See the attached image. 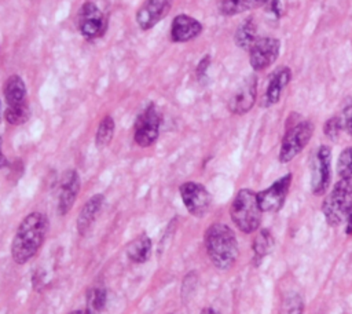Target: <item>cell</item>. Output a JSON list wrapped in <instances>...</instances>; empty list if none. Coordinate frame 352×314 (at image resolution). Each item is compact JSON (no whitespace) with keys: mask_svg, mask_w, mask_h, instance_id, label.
Wrapping results in <instances>:
<instances>
[{"mask_svg":"<svg viewBox=\"0 0 352 314\" xmlns=\"http://www.w3.org/2000/svg\"><path fill=\"white\" fill-rule=\"evenodd\" d=\"M48 230V219L41 212H32L19 223L12 242L11 256L15 263L23 264L32 259L41 247Z\"/></svg>","mask_w":352,"mask_h":314,"instance_id":"6da1fadb","label":"cell"},{"mask_svg":"<svg viewBox=\"0 0 352 314\" xmlns=\"http://www.w3.org/2000/svg\"><path fill=\"white\" fill-rule=\"evenodd\" d=\"M205 248L210 262L220 270H228L238 258V241L224 223H213L205 233Z\"/></svg>","mask_w":352,"mask_h":314,"instance_id":"7a4b0ae2","label":"cell"},{"mask_svg":"<svg viewBox=\"0 0 352 314\" xmlns=\"http://www.w3.org/2000/svg\"><path fill=\"white\" fill-rule=\"evenodd\" d=\"M230 215L234 224L243 233L256 231L260 227L261 215H263V209L258 204L257 193L249 189L239 190L231 202Z\"/></svg>","mask_w":352,"mask_h":314,"instance_id":"3957f363","label":"cell"},{"mask_svg":"<svg viewBox=\"0 0 352 314\" xmlns=\"http://www.w3.org/2000/svg\"><path fill=\"white\" fill-rule=\"evenodd\" d=\"M352 211V180L340 179L322 204V212L327 224L336 227L345 222Z\"/></svg>","mask_w":352,"mask_h":314,"instance_id":"277c9868","label":"cell"},{"mask_svg":"<svg viewBox=\"0 0 352 314\" xmlns=\"http://www.w3.org/2000/svg\"><path fill=\"white\" fill-rule=\"evenodd\" d=\"M312 134H314V124L308 120L298 121L292 127H289L280 143L279 161L280 163L292 161L308 145L309 139L312 138Z\"/></svg>","mask_w":352,"mask_h":314,"instance_id":"5b68a950","label":"cell"},{"mask_svg":"<svg viewBox=\"0 0 352 314\" xmlns=\"http://www.w3.org/2000/svg\"><path fill=\"white\" fill-rule=\"evenodd\" d=\"M161 125V116L154 103H148L136 117L135 120V142L142 146L147 147L151 146L160 134Z\"/></svg>","mask_w":352,"mask_h":314,"instance_id":"8992f818","label":"cell"},{"mask_svg":"<svg viewBox=\"0 0 352 314\" xmlns=\"http://www.w3.org/2000/svg\"><path fill=\"white\" fill-rule=\"evenodd\" d=\"M77 26L87 40L102 37L107 29V21L100 8L92 3H84L77 12Z\"/></svg>","mask_w":352,"mask_h":314,"instance_id":"52a82bcc","label":"cell"},{"mask_svg":"<svg viewBox=\"0 0 352 314\" xmlns=\"http://www.w3.org/2000/svg\"><path fill=\"white\" fill-rule=\"evenodd\" d=\"M331 179V150L322 145L318 147L311 167V189L315 196H322L329 190Z\"/></svg>","mask_w":352,"mask_h":314,"instance_id":"ba28073f","label":"cell"},{"mask_svg":"<svg viewBox=\"0 0 352 314\" xmlns=\"http://www.w3.org/2000/svg\"><path fill=\"white\" fill-rule=\"evenodd\" d=\"M179 191L184 207L192 216L201 218L209 211L212 197L204 185L197 182H184Z\"/></svg>","mask_w":352,"mask_h":314,"instance_id":"9c48e42d","label":"cell"},{"mask_svg":"<svg viewBox=\"0 0 352 314\" xmlns=\"http://www.w3.org/2000/svg\"><path fill=\"white\" fill-rule=\"evenodd\" d=\"M280 41L275 37H260L249 51V61L256 72L270 67L279 55Z\"/></svg>","mask_w":352,"mask_h":314,"instance_id":"30bf717a","label":"cell"},{"mask_svg":"<svg viewBox=\"0 0 352 314\" xmlns=\"http://www.w3.org/2000/svg\"><path fill=\"white\" fill-rule=\"evenodd\" d=\"M292 185V174H286L278 180H275L270 187L257 193L258 204L263 212H276L279 211L286 200L287 191Z\"/></svg>","mask_w":352,"mask_h":314,"instance_id":"8fae6325","label":"cell"},{"mask_svg":"<svg viewBox=\"0 0 352 314\" xmlns=\"http://www.w3.org/2000/svg\"><path fill=\"white\" fill-rule=\"evenodd\" d=\"M173 0H144L136 11V23L142 30H148L162 21L170 11Z\"/></svg>","mask_w":352,"mask_h":314,"instance_id":"7c38bea8","label":"cell"},{"mask_svg":"<svg viewBox=\"0 0 352 314\" xmlns=\"http://www.w3.org/2000/svg\"><path fill=\"white\" fill-rule=\"evenodd\" d=\"M80 191V178L76 169H67L62 174L58 191V213L66 215L73 207Z\"/></svg>","mask_w":352,"mask_h":314,"instance_id":"4fadbf2b","label":"cell"},{"mask_svg":"<svg viewBox=\"0 0 352 314\" xmlns=\"http://www.w3.org/2000/svg\"><path fill=\"white\" fill-rule=\"evenodd\" d=\"M257 95V78L256 76H249L243 84L236 90L228 102V109L234 114L248 113L254 102Z\"/></svg>","mask_w":352,"mask_h":314,"instance_id":"5bb4252c","label":"cell"},{"mask_svg":"<svg viewBox=\"0 0 352 314\" xmlns=\"http://www.w3.org/2000/svg\"><path fill=\"white\" fill-rule=\"evenodd\" d=\"M201 32H202V23L199 21L186 14H180V15H176L172 21L170 40L173 43H186L199 36Z\"/></svg>","mask_w":352,"mask_h":314,"instance_id":"9a60e30c","label":"cell"},{"mask_svg":"<svg viewBox=\"0 0 352 314\" xmlns=\"http://www.w3.org/2000/svg\"><path fill=\"white\" fill-rule=\"evenodd\" d=\"M290 78H292V72L289 67H280L279 70H276L268 81L267 90L263 96V106L270 107V106L278 103V101L280 99V95H282L285 87L289 84Z\"/></svg>","mask_w":352,"mask_h":314,"instance_id":"2e32d148","label":"cell"},{"mask_svg":"<svg viewBox=\"0 0 352 314\" xmlns=\"http://www.w3.org/2000/svg\"><path fill=\"white\" fill-rule=\"evenodd\" d=\"M103 202H104L103 194H95L80 209L77 216V231L80 236H84L88 231L96 215L99 213Z\"/></svg>","mask_w":352,"mask_h":314,"instance_id":"e0dca14e","label":"cell"},{"mask_svg":"<svg viewBox=\"0 0 352 314\" xmlns=\"http://www.w3.org/2000/svg\"><path fill=\"white\" fill-rule=\"evenodd\" d=\"M3 94L7 106L18 105L26 101V87L23 80L18 74H11L3 85Z\"/></svg>","mask_w":352,"mask_h":314,"instance_id":"ac0fdd59","label":"cell"},{"mask_svg":"<svg viewBox=\"0 0 352 314\" xmlns=\"http://www.w3.org/2000/svg\"><path fill=\"white\" fill-rule=\"evenodd\" d=\"M258 33H257V26L252 18L245 19L235 30V44L246 51H250V48L256 44L258 40Z\"/></svg>","mask_w":352,"mask_h":314,"instance_id":"d6986e66","label":"cell"},{"mask_svg":"<svg viewBox=\"0 0 352 314\" xmlns=\"http://www.w3.org/2000/svg\"><path fill=\"white\" fill-rule=\"evenodd\" d=\"M125 252L131 262L144 263L148 260V258L151 255V240L146 234H142V236L133 238L126 245Z\"/></svg>","mask_w":352,"mask_h":314,"instance_id":"ffe728a7","label":"cell"},{"mask_svg":"<svg viewBox=\"0 0 352 314\" xmlns=\"http://www.w3.org/2000/svg\"><path fill=\"white\" fill-rule=\"evenodd\" d=\"M267 0H219L217 8L221 15L232 17L249 10L263 7Z\"/></svg>","mask_w":352,"mask_h":314,"instance_id":"44dd1931","label":"cell"},{"mask_svg":"<svg viewBox=\"0 0 352 314\" xmlns=\"http://www.w3.org/2000/svg\"><path fill=\"white\" fill-rule=\"evenodd\" d=\"M275 241L272 234L270 233V230L263 229L257 233V236L253 240L252 244V249H253V259L256 262V264H258L274 248Z\"/></svg>","mask_w":352,"mask_h":314,"instance_id":"7402d4cb","label":"cell"},{"mask_svg":"<svg viewBox=\"0 0 352 314\" xmlns=\"http://www.w3.org/2000/svg\"><path fill=\"white\" fill-rule=\"evenodd\" d=\"M107 293L103 288L94 286L88 289L85 296V311L88 314H100L106 306Z\"/></svg>","mask_w":352,"mask_h":314,"instance_id":"603a6c76","label":"cell"},{"mask_svg":"<svg viewBox=\"0 0 352 314\" xmlns=\"http://www.w3.org/2000/svg\"><path fill=\"white\" fill-rule=\"evenodd\" d=\"M114 128H116V124H114V120L111 116H104L100 120V123L98 125L96 136H95V143L99 149L106 147L111 142L113 135H114Z\"/></svg>","mask_w":352,"mask_h":314,"instance_id":"cb8c5ba5","label":"cell"},{"mask_svg":"<svg viewBox=\"0 0 352 314\" xmlns=\"http://www.w3.org/2000/svg\"><path fill=\"white\" fill-rule=\"evenodd\" d=\"M30 116V109H29V103L28 101L18 103V105H12V106H7L4 117L7 120L8 124L12 125H19L23 124L25 121H28Z\"/></svg>","mask_w":352,"mask_h":314,"instance_id":"d4e9b609","label":"cell"},{"mask_svg":"<svg viewBox=\"0 0 352 314\" xmlns=\"http://www.w3.org/2000/svg\"><path fill=\"white\" fill-rule=\"evenodd\" d=\"M304 300L298 292L287 293L280 304L279 314H302Z\"/></svg>","mask_w":352,"mask_h":314,"instance_id":"484cf974","label":"cell"},{"mask_svg":"<svg viewBox=\"0 0 352 314\" xmlns=\"http://www.w3.org/2000/svg\"><path fill=\"white\" fill-rule=\"evenodd\" d=\"M337 172L341 179L352 180V146L341 151L337 161Z\"/></svg>","mask_w":352,"mask_h":314,"instance_id":"4316f807","label":"cell"},{"mask_svg":"<svg viewBox=\"0 0 352 314\" xmlns=\"http://www.w3.org/2000/svg\"><path fill=\"white\" fill-rule=\"evenodd\" d=\"M344 129L342 127V121H341V117L340 116H334L331 118H329L324 125H323V132L324 135L331 139V140H337L341 131Z\"/></svg>","mask_w":352,"mask_h":314,"instance_id":"83f0119b","label":"cell"},{"mask_svg":"<svg viewBox=\"0 0 352 314\" xmlns=\"http://www.w3.org/2000/svg\"><path fill=\"white\" fill-rule=\"evenodd\" d=\"M340 117H341V121H342L344 131H346L349 135H352V99H348L344 103L342 113H341Z\"/></svg>","mask_w":352,"mask_h":314,"instance_id":"f1b7e54d","label":"cell"},{"mask_svg":"<svg viewBox=\"0 0 352 314\" xmlns=\"http://www.w3.org/2000/svg\"><path fill=\"white\" fill-rule=\"evenodd\" d=\"M263 7L265 8L267 12H271L274 17H276V18L280 17L282 7H280V1L279 0H267Z\"/></svg>","mask_w":352,"mask_h":314,"instance_id":"f546056e","label":"cell"},{"mask_svg":"<svg viewBox=\"0 0 352 314\" xmlns=\"http://www.w3.org/2000/svg\"><path fill=\"white\" fill-rule=\"evenodd\" d=\"M209 63H210V56H209V55H206L205 58L201 59V62L198 63V67H197V74H198V77L205 76L206 69L209 67Z\"/></svg>","mask_w":352,"mask_h":314,"instance_id":"4dcf8cb0","label":"cell"},{"mask_svg":"<svg viewBox=\"0 0 352 314\" xmlns=\"http://www.w3.org/2000/svg\"><path fill=\"white\" fill-rule=\"evenodd\" d=\"M345 223H346V226H345V233H346L348 236H351V237H352V211H351V212H349V215L346 216Z\"/></svg>","mask_w":352,"mask_h":314,"instance_id":"1f68e13d","label":"cell"},{"mask_svg":"<svg viewBox=\"0 0 352 314\" xmlns=\"http://www.w3.org/2000/svg\"><path fill=\"white\" fill-rule=\"evenodd\" d=\"M1 145H3V140H1V136H0V168H6V167L8 165V160H7L6 156L3 154Z\"/></svg>","mask_w":352,"mask_h":314,"instance_id":"d6a6232c","label":"cell"},{"mask_svg":"<svg viewBox=\"0 0 352 314\" xmlns=\"http://www.w3.org/2000/svg\"><path fill=\"white\" fill-rule=\"evenodd\" d=\"M201 314H221V313H219L217 310H214V308H212V307H206V308H204V310L201 311Z\"/></svg>","mask_w":352,"mask_h":314,"instance_id":"836d02e7","label":"cell"},{"mask_svg":"<svg viewBox=\"0 0 352 314\" xmlns=\"http://www.w3.org/2000/svg\"><path fill=\"white\" fill-rule=\"evenodd\" d=\"M70 314H88L85 310H76V311H72Z\"/></svg>","mask_w":352,"mask_h":314,"instance_id":"e575fe53","label":"cell"},{"mask_svg":"<svg viewBox=\"0 0 352 314\" xmlns=\"http://www.w3.org/2000/svg\"><path fill=\"white\" fill-rule=\"evenodd\" d=\"M0 113H1V105H0Z\"/></svg>","mask_w":352,"mask_h":314,"instance_id":"d590c367","label":"cell"}]
</instances>
